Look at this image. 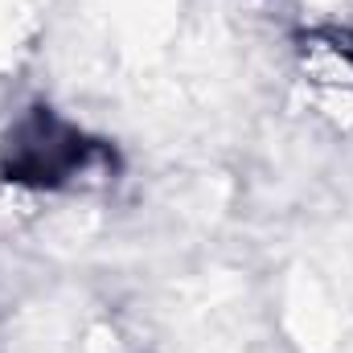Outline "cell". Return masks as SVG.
Wrapping results in <instances>:
<instances>
[{"label":"cell","mask_w":353,"mask_h":353,"mask_svg":"<svg viewBox=\"0 0 353 353\" xmlns=\"http://www.w3.org/2000/svg\"><path fill=\"white\" fill-rule=\"evenodd\" d=\"M90 157L94 148L87 140L46 111L21 119L8 136V173L17 181H41V185L79 181V173H87Z\"/></svg>","instance_id":"1"},{"label":"cell","mask_w":353,"mask_h":353,"mask_svg":"<svg viewBox=\"0 0 353 353\" xmlns=\"http://www.w3.org/2000/svg\"><path fill=\"white\" fill-rule=\"evenodd\" d=\"M300 87L304 99L316 107V115H325L337 128L353 123V50L312 37L300 50Z\"/></svg>","instance_id":"2"}]
</instances>
